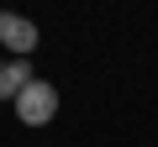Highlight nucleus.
I'll use <instances>...</instances> for the list:
<instances>
[{
  "instance_id": "1",
  "label": "nucleus",
  "mask_w": 158,
  "mask_h": 147,
  "mask_svg": "<svg viewBox=\"0 0 158 147\" xmlns=\"http://www.w3.org/2000/svg\"><path fill=\"white\" fill-rule=\"evenodd\" d=\"M58 116V89L48 84V79H32L21 95H16V121L21 126H48Z\"/></svg>"
},
{
  "instance_id": "2",
  "label": "nucleus",
  "mask_w": 158,
  "mask_h": 147,
  "mask_svg": "<svg viewBox=\"0 0 158 147\" xmlns=\"http://www.w3.org/2000/svg\"><path fill=\"white\" fill-rule=\"evenodd\" d=\"M0 47L11 58H27L37 47V21L32 16H16V11H0Z\"/></svg>"
},
{
  "instance_id": "3",
  "label": "nucleus",
  "mask_w": 158,
  "mask_h": 147,
  "mask_svg": "<svg viewBox=\"0 0 158 147\" xmlns=\"http://www.w3.org/2000/svg\"><path fill=\"white\" fill-rule=\"evenodd\" d=\"M32 79H37V74H32V63H27V58L0 63V100H11V105H16V95H21Z\"/></svg>"
}]
</instances>
